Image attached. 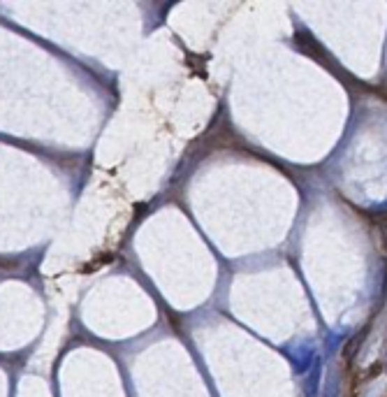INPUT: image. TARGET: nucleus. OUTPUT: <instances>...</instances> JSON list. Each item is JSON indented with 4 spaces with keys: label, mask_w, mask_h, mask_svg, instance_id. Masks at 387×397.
Returning <instances> with one entry per match:
<instances>
[{
    "label": "nucleus",
    "mask_w": 387,
    "mask_h": 397,
    "mask_svg": "<svg viewBox=\"0 0 387 397\" xmlns=\"http://www.w3.org/2000/svg\"><path fill=\"white\" fill-rule=\"evenodd\" d=\"M295 372L297 374H304L309 367L316 363V349L309 344V342H304V344H297V351H295Z\"/></svg>",
    "instance_id": "nucleus-1"
},
{
    "label": "nucleus",
    "mask_w": 387,
    "mask_h": 397,
    "mask_svg": "<svg viewBox=\"0 0 387 397\" xmlns=\"http://www.w3.org/2000/svg\"><path fill=\"white\" fill-rule=\"evenodd\" d=\"M316 367H313V374L309 379V384H306V397H316L318 395V384H320V360L316 358V363H313Z\"/></svg>",
    "instance_id": "nucleus-2"
},
{
    "label": "nucleus",
    "mask_w": 387,
    "mask_h": 397,
    "mask_svg": "<svg viewBox=\"0 0 387 397\" xmlns=\"http://www.w3.org/2000/svg\"><path fill=\"white\" fill-rule=\"evenodd\" d=\"M323 397H339V377L337 374H330V377H327Z\"/></svg>",
    "instance_id": "nucleus-3"
},
{
    "label": "nucleus",
    "mask_w": 387,
    "mask_h": 397,
    "mask_svg": "<svg viewBox=\"0 0 387 397\" xmlns=\"http://www.w3.org/2000/svg\"><path fill=\"white\" fill-rule=\"evenodd\" d=\"M339 342H341V337H339V335H332V337H330V342H327V349H330V351H332V349H337Z\"/></svg>",
    "instance_id": "nucleus-4"
},
{
    "label": "nucleus",
    "mask_w": 387,
    "mask_h": 397,
    "mask_svg": "<svg viewBox=\"0 0 387 397\" xmlns=\"http://www.w3.org/2000/svg\"><path fill=\"white\" fill-rule=\"evenodd\" d=\"M381 226H383V230H385V237H387V216H385V219H383V223H381Z\"/></svg>",
    "instance_id": "nucleus-5"
}]
</instances>
